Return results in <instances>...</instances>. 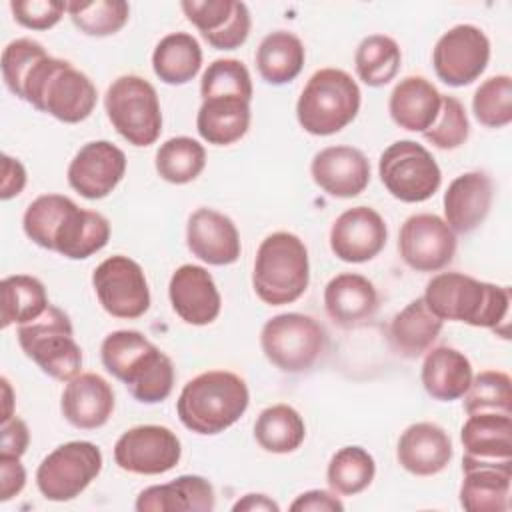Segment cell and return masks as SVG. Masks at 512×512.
Here are the masks:
<instances>
[{
    "label": "cell",
    "mask_w": 512,
    "mask_h": 512,
    "mask_svg": "<svg viewBox=\"0 0 512 512\" xmlns=\"http://www.w3.org/2000/svg\"><path fill=\"white\" fill-rule=\"evenodd\" d=\"M22 228L34 244L70 260L90 258L110 240V222L100 212L84 210L62 194H42L32 200Z\"/></svg>",
    "instance_id": "6da1fadb"
},
{
    "label": "cell",
    "mask_w": 512,
    "mask_h": 512,
    "mask_svg": "<svg viewBox=\"0 0 512 512\" xmlns=\"http://www.w3.org/2000/svg\"><path fill=\"white\" fill-rule=\"evenodd\" d=\"M422 298L440 320L490 328L508 338V286L480 282L462 272H440L428 280Z\"/></svg>",
    "instance_id": "7a4b0ae2"
},
{
    "label": "cell",
    "mask_w": 512,
    "mask_h": 512,
    "mask_svg": "<svg viewBox=\"0 0 512 512\" xmlns=\"http://www.w3.org/2000/svg\"><path fill=\"white\" fill-rule=\"evenodd\" d=\"M104 368L142 404L166 400L174 388V364L138 330H114L100 346Z\"/></svg>",
    "instance_id": "3957f363"
},
{
    "label": "cell",
    "mask_w": 512,
    "mask_h": 512,
    "mask_svg": "<svg viewBox=\"0 0 512 512\" xmlns=\"http://www.w3.org/2000/svg\"><path fill=\"white\" fill-rule=\"evenodd\" d=\"M250 402V392L238 374L208 370L184 384L176 412L180 422L202 436H214L240 420Z\"/></svg>",
    "instance_id": "277c9868"
},
{
    "label": "cell",
    "mask_w": 512,
    "mask_h": 512,
    "mask_svg": "<svg viewBox=\"0 0 512 512\" xmlns=\"http://www.w3.org/2000/svg\"><path fill=\"white\" fill-rule=\"evenodd\" d=\"M20 100L64 124H78L92 114L98 92L84 72L48 54L32 68Z\"/></svg>",
    "instance_id": "5b68a950"
},
{
    "label": "cell",
    "mask_w": 512,
    "mask_h": 512,
    "mask_svg": "<svg viewBox=\"0 0 512 512\" xmlns=\"http://www.w3.org/2000/svg\"><path fill=\"white\" fill-rule=\"evenodd\" d=\"M310 282V262L304 242L292 232L268 234L254 258L252 286L256 296L270 306L296 302Z\"/></svg>",
    "instance_id": "8992f818"
},
{
    "label": "cell",
    "mask_w": 512,
    "mask_h": 512,
    "mask_svg": "<svg viewBox=\"0 0 512 512\" xmlns=\"http://www.w3.org/2000/svg\"><path fill=\"white\" fill-rule=\"evenodd\" d=\"M360 88L340 68L316 70L296 102L298 124L312 136H330L346 128L360 110Z\"/></svg>",
    "instance_id": "52a82bcc"
},
{
    "label": "cell",
    "mask_w": 512,
    "mask_h": 512,
    "mask_svg": "<svg viewBox=\"0 0 512 512\" xmlns=\"http://www.w3.org/2000/svg\"><path fill=\"white\" fill-rule=\"evenodd\" d=\"M16 336L22 352L50 378L68 382L80 374L82 350L68 314L58 306L50 304L42 316L20 324Z\"/></svg>",
    "instance_id": "ba28073f"
},
{
    "label": "cell",
    "mask_w": 512,
    "mask_h": 512,
    "mask_svg": "<svg viewBox=\"0 0 512 512\" xmlns=\"http://www.w3.org/2000/svg\"><path fill=\"white\" fill-rule=\"evenodd\" d=\"M260 346L270 364L288 374L310 370L326 352L328 334L324 326L300 312L276 314L262 326Z\"/></svg>",
    "instance_id": "9c48e42d"
},
{
    "label": "cell",
    "mask_w": 512,
    "mask_h": 512,
    "mask_svg": "<svg viewBox=\"0 0 512 512\" xmlns=\"http://www.w3.org/2000/svg\"><path fill=\"white\" fill-rule=\"evenodd\" d=\"M104 108L114 130L132 146H150L162 132L156 88L142 76H118L106 90Z\"/></svg>",
    "instance_id": "30bf717a"
},
{
    "label": "cell",
    "mask_w": 512,
    "mask_h": 512,
    "mask_svg": "<svg viewBox=\"0 0 512 512\" xmlns=\"http://www.w3.org/2000/svg\"><path fill=\"white\" fill-rule=\"evenodd\" d=\"M378 176L384 188L400 202L416 204L432 198L442 172L434 156L414 140L392 142L378 160Z\"/></svg>",
    "instance_id": "8fae6325"
},
{
    "label": "cell",
    "mask_w": 512,
    "mask_h": 512,
    "mask_svg": "<svg viewBox=\"0 0 512 512\" xmlns=\"http://www.w3.org/2000/svg\"><path fill=\"white\" fill-rule=\"evenodd\" d=\"M102 470V452L88 440L54 448L36 470V486L46 500L68 502L80 496Z\"/></svg>",
    "instance_id": "7c38bea8"
},
{
    "label": "cell",
    "mask_w": 512,
    "mask_h": 512,
    "mask_svg": "<svg viewBox=\"0 0 512 512\" xmlns=\"http://www.w3.org/2000/svg\"><path fill=\"white\" fill-rule=\"evenodd\" d=\"M100 306L114 318L134 320L150 308V288L142 266L122 254L102 260L92 272Z\"/></svg>",
    "instance_id": "4fadbf2b"
},
{
    "label": "cell",
    "mask_w": 512,
    "mask_h": 512,
    "mask_svg": "<svg viewBox=\"0 0 512 512\" xmlns=\"http://www.w3.org/2000/svg\"><path fill=\"white\" fill-rule=\"evenodd\" d=\"M490 60V40L474 24H456L444 32L434 50L432 66L436 76L454 88L468 86L480 78Z\"/></svg>",
    "instance_id": "5bb4252c"
},
{
    "label": "cell",
    "mask_w": 512,
    "mask_h": 512,
    "mask_svg": "<svg viewBox=\"0 0 512 512\" xmlns=\"http://www.w3.org/2000/svg\"><path fill=\"white\" fill-rule=\"evenodd\" d=\"M182 456L178 436L158 424H142L126 430L114 444V462L118 468L140 474L158 476L172 470Z\"/></svg>",
    "instance_id": "9a60e30c"
},
{
    "label": "cell",
    "mask_w": 512,
    "mask_h": 512,
    "mask_svg": "<svg viewBox=\"0 0 512 512\" xmlns=\"http://www.w3.org/2000/svg\"><path fill=\"white\" fill-rule=\"evenodd\" d=\"M398 252L416 272H438L456 254V234L436 214H412L398 232Z\"/></svg>",
    "instance_id": "2e32d148"
},
{
    "label": "cell",
    "mask_w": 512,
    "mask_h": 512,
    "mask_svg": "<svg viewBox=\"0 0 512 512\" xmlns=\"http://www.w3.org/2000/svg\"><path fill=\"white\" fill-rule=\"evenodd\" d=\"M126 174V154L108 140L86 142L68 164V184L86 200L106 198Z\"/></svg>",
    "instance_id": "e0dca14e"
},
{
    "label": "cell",
    "mask_w": 512,
    "mask_h": 512,
    "mask_svg": "<svg viewBox=\"0 0 512 512\" xmlns=\"http://www.w3.org/2000/svg\"><path fill=\"white\" fill-rule=\"evenodd\" d=\"M188 22L216 50H236L250 34V10L238 0H184L180 4Z\"/></svg>",
    "instance_id": "ac0fdd59"
},
{
    "label": "cell",
    "mask_w": 512,
    "mask_h": 512,
    "mask_svg": "<svg viewBox=\"0 0 512 512\" xmlns=\"http://www.w3.org/2000/svg\"><path fill=\"white\" fill-rule=\"evenodd\" d=\"M388 230L384 218L368 206H354L342 212L330 228V248L342 262H368L386 246Z\"/></svg>",
    "instance_id": "d6986e66"
},
{
    "label": "cell",
    "mask_w": 512,
    "mask_h": 512,
    "mask_svg": "<svg viewBox=\"0 0 512 512\" xmlns=\"http://www.w3.org/2000/svg\"><path fill=\"white\" fill-rule=\"evenodd\" d=\"M172 310L192 326L212 324L222 308V298L212 274L196 264H182L168 284Z\"/></svg>",
    "instance_id": "ffe728a7"
},
{
    "label": "cell",
    "mask_w": 512,
    "mask_h": 512,
    "mask_svg": "<svg viewBox=\"0 0 512 512\" xmlns=\"http://www.w3.org/2000/svg\"><path fill=\"white\" fill-rule=\"evenodd\" d=\"M310 174L328 196L354 198L370 182V162L354 146H328L314 154Z\"/></svg>",
    "instance_id": "44dd1931"
},
{
    "label": "cell",
    "mask_w": 512,
    "mask_h": 512,
    "mask_svg": "<svg viewBox=\"0 0 512 512\" xmlns=\"http://www.w3.org/2000/svg\"><path fill=\"white\" fill-rule=\"evenodd\" d=\"M188 250L210 266L234 264L240 258L242 244L236 224L222 212L198 208L186 224Z\"/></svg>",
    "instance_id": "7402d4cb"
},
{
    "label": "cell",
    "mask_w": 512,
    "mask_h": 512,
    "mask_svg": "<svg viewBox=\"0 0 512 512\" xmlns=\"http://www.w3.org/2000/svg\"><path fill=\"white\" fill-rule=\"evenodd\" d=\"M114 390L112 386L94 372H80L68 380L60 410L66 422L80 430L102 428L114 412Z\"/></svg>",
    "instance_id": "603a6c76"
},
{
    "label": "cell",
    "mask_w": 512,
    "mask_h": 512,
    "mask_svg": "<svg viewBox=\"0 0 512 512\" xmlns=\"http://www.w3.org/2000/svg\"><path fill=\"white\" fill-rule=\"evenodd\" d=\"M492 198L494 186L486 172H464L456 176L444 192V222L454 234H468L486 220Z\"/></svg>",
    "instance_id": "cb8c5ba5"
},
{
    "label": "cell",
    "mask_w": 512,
    "mask_h": 512,
    "mask_svg": "<svg viewBox=\"0 0 512 512\" xmlns=\"http://www.w3.org/2000/svg\"><path fill=\"white\" fill-rule=\"evenodd\" d=\"M454 456L448 432L434 422L410 424L398 438V464L414 476H434L442 472Z\"/></svg>",
    "instance_id": "d4e9b609"
},
{
    "label": "cell",
    "mask_w": 512,
    "mask_h": 512,
    "mask_svg": "<svg viewBox=\"0 0 512 512\" xmlns=\"http://www.w3.org/2000/svg\"><path fill=\"white\" fill-rule=\"evenodd\" d=\"M460 506L468 512H506L510 508L512 462H462Z\"/></svg>",
    "instance_id": "484cf974"
},
{
    "label": "cell",
    "mask_w": 512,
    "mask_h": 512,
    "mask_svg": "<svg viewBox=\"0 0 512 512\" xmlns=\"http://www.w3.org/2000/svg\"><path fill=\"white\" fill-rule=\"evenodd\" d=\"M376 286L362 274L342 272L324 288V308L340 328H356L368 322L378 310Z\"/></svg>",
    "instance_id": "4316f807"
},
{
    "label": "cell",
    "mask_w": 512,
    "mask_h": 512,
    "mask_svg": "<svg viewBox=\"0 0 512 512\" xmlns=\"http://www.w3.org/2000/svg\"><path fill=\"white\" fill-rule=\"evenodd\" d=\"M216 496L204 476L182 474L168 484L144 488L134 508L138 512H212Z\"/></svg>",
    "instance_id": "83f0119b"
},
{
    "label": "cell",
    "mask_w": 512,
    "mask_h": 512,
    "mask_svg": "<svg viewBox=\"0 0 512 512\" xmlns=\"http://www.w3.org/2000/svg\"><path fill=\"white\" fill-rule=\"evenodd\" d=\"M462 462H512V416L472 414L460 430Z\"/></svg>",
    "instance_id": "f1b7e54d"
},
{
    "label": "cell",
    "mask_w": 512,
    "mask_h": 512,
    "mask_svg": "<svg viewBox=\"0 0 512 512\" xmlns=\"http://www.w3.org/2000/svg\"><path fill=\"white\" fill-rule=\"evenodd\" d=\"M442 104V94L424 76H406L390 92L388 112L394 124L408 132L428 130Z\"/></svg>",
    "instance_id": "f546056e"
},
{
    "label": "cell",
    "mask_w": 512,
    "mask_h": 512,
    "mask_svg": "<svg viewBox=\"0 0 512 512\" xmlns=\"http://www.w3.org/2000/svg\"><path fill=\"white\" fill-rule=\"evenodd\" d=\"M420 380L428 396L440 402H452L462 398L468 390L472 364L464 352L452 346H436L424 356Z\"/></svg>",
    "instance_id": "4dcf8cb0"
},
{
    "label": "cell",
    "mask_w": 512,
    "mask_h": 512,
    "mask_svg": "<svg viewBox=\"0 0 512 512\" xmlns=\"http://www.w3.org/2000/svg\"><path fill=\"white\" fill-rule=\"evenodd\" d=\"M442 324L444 320L426 306L424 298H414L392 318L388 328L390 346L404 358H418L432 348Z\"/></svg>",
    "instance_id": "1f68e13d"
},
{
    "label": "cell",
    "mask_w": 512,
    "mask_h": 512,
    "mask_svg": "<svg viewBox=\"0 0 512 512\" xmlns=\"http://www.w3.org/2000/svg\"><path fill=\"white\" fill-rule=\"evenodd\" d=\"M250 102L236 96L202 100L196 114V130L202 140L214 146L238 142L250 128Z\"/></svg>",
    "instance_id": "d6a6232c"
},
{
    "label": "cell",
    "mask_w": 512,
    "mask_h": 512,
    "mask_svg": "<svg viewBox=\"0 0 512 512\" xmlns=\"http://www.w3.org/2000/svg\"><path fill=\"white\" fill-rule=\"evenodd\" d=\"M306 50L302 40L286 30L270 32L256 50V68L264 82L282 86L292 82L304 68Z\"/></svg>",
    "instance_id": "836d02e7"
},
{
    "label": "cell",
    "mask_w": 512,
    "mask_h": 512,
    "mask_svg": "<svg viewBox=\"0 0 512 512\" xmlns=\"http://www.w3.org/2000/svg\"><path fill=\"white\" fill-rule=\"evenodd\" d=\"M200 68L202 48L188 32L166 34L152 52V70L164 84H186L196 78Z\"/></svg>",
    "instance_id": "e575fe53"
},
{
    "label": "cell",
    "mask_w": 512,
    "mask_h": 512,
    "mask_svg": "<svg viewBox=\"0 0 512 512\" xmlns=\"http://www.w3.org/2000/svg\"><path fill=\"white\" fill-rule=\"evenodd\" d=\"M254 438L266 452L288 454L304 442L306 426L296 408L288 404H272L258 414L254 422Z\"/></svg>",
    "instance_id": "d590c367"
},
{
    "label": "cell",
    "mask_w": 512,
    "mask_h": 512,
    "mask_svg": "<svg viewBox=\"0 0 512 512\" xmlns=\"http://www.w3.org/2000/svg\"><path fill=\"white\" fill-rule=\"evenodd\" d=\"M2 290V316L0 326L26 324L36 320L50 306L44 284L28 274L6 276L0 284Z\"/></svg>",
    "instance_id": "8d00e7d4"
},
{
    "label": "cell",
    "mask_w": 512,
    "mask_h": 512,
    "mask_svg": "<svg viewBox=\"0 0 512 512\" xmlns=\"http://www.w3.org/2000/svg\"><path fill=\"white\" fill-rule=\"evenodd\" d=\"M402 62L400 46L386 34L366 36L354 52V68L358 78L372 88H380L396 78Z\"/></svg>",
    "instance_id": "74e56055"
},
{
    "label": "cell",
    "mask_w": 512,
    "mask_h": 512,
    "mask_svg": "<svg viewBox=\"0 0 512 512\" xmlns=\"http://www.w3.org/2000/svg\"><path fill=\"white\" fill-rule=\"evenodd\" d=\"M154 166L162 180L170 184H188L202 174L206 166V150L190 136H174L160 144Z\"/></svg>",
    "instance_id": "f35d334b"
},
{
    "label": "cell",
    "mask_w": 512,
    "mask_h": 512,
    "mask_svg": "<svg viewBox=\"0 0 512 512\" xmlns=\"http://www.w3.org/2000/svg\"><path fill=\"white\" fill-rule=\"evenodd\" d=\"M376 474V462L362 446H344L334 452L326 468V480L332 492L354 496L366 490Z\"/></svg>",
    "instance_id": "ab89813d"
},
{
    "label": "cell",
    "mask_w": 512,
    "mask_h": 512,
    "mask_svg": "<svg viewBox=\"0 0 512 512\" xmlns=\"http://www.w3.org/2000/svg\"><path fill=\"white\" fill-rule=\"evenodd\" d=\"M72 24L86 36H112L122 30L130 18V6L124 0L68 2L66 8Z\"/></svg>",
    "instance_id": "60d3db41"
},
{
    "label": "cell",
    "mask_w": 512,
    "mask_h": 512,
    "mask_svg": "<svg viewBox=\"0 0 512 512\" xmlns=\"http://www.w3.org/2000/svg\"><path fill=\"white\" fill-rule=\"evenodd\" d=\"M464 412L484 414H508L512 416V380L506 372L484 370L472 376L468 390L464 392Z\"/></svg>",
    "instance_id": "b9f144b4"
},
{
    "label": "cell",
    "mask_w": 512,
    "mask_h": 512,
    "mask_svg": "<svg viewBox=\"0 0 512 512\" xmlns=\"http://www.w3.org/2000/svg\"><path fill=\"white\" fill-rule=\"evenodd\" d=\"M472 112L486 128H504L512 122V78L496 74L486 78L472 96Z\"/></svg>",
    "instance_id": "7bdbcfd3"
},
{
    "label": "cell",
    "mask_w": 512,
    "mask_h": 512,
    "mask_svg": "<svg viewBox=\"0 0 512 512\" xmlns=\"http://www.w3.org/2000/svg\"><path fill=\"white\" fill-rule=\"evenodd\" d=\"M202 100L216 96H236L252 100V78L242 60L218 58L202 74L200 80Z\"/></svg>",
    "instance_id": "ee69618b"
},
{
    "label": "cell",
    "mask_w": 512,
    "mask_h": 512,
    "mask_svg": "<svg viewBox=\"0 0 512 512\" xmlns=\"http://www.w3.org/2000/svg\"><path fill=\"white\" fill-rule=\"evenodd\" d=\"M470 134V122L464 104L456 96H444L440 112L434 124L422 132L424 140L440 150H454L460 148Z\"/></svg>",
    "instance_id": "f6af8a7d"
},
{
    "label": "cell",
    "mask_w": 512,
    "mask_h": 512,
    "mask_svg": "<svg viewBox=\"0 0 512 512\" xmlns=\"http://www.w3.org/2000/svg\"><path fill=\"white\" fill-rule=\"evenodd\" d=\"M48 52L44 50V46L32 38H16L12 42L6 44V48L2 50V80L6 84V88L22 98V88L24 82L28 80L32 68L46 58Z\"/></svg>",
    "instance_id": "bcb514c9"
},
{
    "label": "cell",
    "mask_w": 512,
    "mask_h": 512,
    "mask_svg": "<svg viewBox=\"0 0 512 512\" xmlns=\"http://www.w3.org/2000/svg\"><path fill=\"white\" fill-rule=\"evenodd\" d=\"M68 4L58 0H12L14 20L28 30H48L60 22Z\"/></svg>",
    "instance_id": "7dc6e473"
},
{
    "label": "cell",
    "mask_w": 512,
    "mask_h": 512,
    "mask_svg": "<svg viewBox=\"0 0 512 512\" xmlns=\"http://www.w3.org/2000/svg\"><path fill=\"white\" fill-rule=\"evenodd\" d=\"M30 444V432L22 418L12 416L0 426V454L20 458Z\"/></svg>",
    "instance_id": "c3c4849f"
},
{
    "label": "cell",
    "mask_w": 512,
    "mask_h": 512,
    "mask_svg": "<svg viewBox=\"0 0 512 512\" xmlns=\"http://www.w3.org/2000/svg\"><path fill=\"white\" fill-rule=\"evenodd\" d=\"M26 486V470L16 456L0 454V502L18 496Z\"/></svg>",
    "instance_id": "681fc988"
},
{
    "label": "cell",
    "mask_w": 512,
    "mask_h": 512,
    "mask_svg": "<svg viewBox=\"0 0 512 512\" xmlns=\"http://www.w3.org/2000/svg\"><path fill=\"white\" fill-rule=\"evenodd\" d=\"M292 512H342L344 504L336 496V492L328 490H308L296 496V500L290 504Z\"/></svg>",
    "instance_id": "f907efd6"
},
{
    "label": "cell",
    "mask_w": 512,
    "mask_h": 512,
    "mask_svg": "<svg viewBox=\"0 0 512 512\" xmlns=\"http://www.w3.org/2000/svg\"><path fill=\"white\" fill-rule=\"evenodd\" d=\"M26 186V170L20 160L4 154L2 156V186H0V198L10 200L18 196Z\"/></svg>",
    "instance_id": "816d5d0a"
},
{
    "label": "cell",
    "mask_w": 512,
    "mask_h": 512,
    "mask_svg": "<svg viewBox=\"0 0 512 512\" xmlns=\"http://www.w3.org/2000/svg\"><path fill=\"white\" fill-rule=\"evenodd\" d=\"M234 512H278L280 506L266 494H244L232 506Z\"/></svg>",
    "instance_id": "f5cc1de1"
},
{
    "label": "cell",
    "mask_w": 512,
    "mask_h": 512,
    "mask_svg": "<svg viewBox=\"0 0 512 512\" xmlns=\"http://www.w3.org/2000/svg\"><path fill=\"white\" fill-rule=\"evenodd\" d=\"M2 390H4V412H2V422L12 418V388L6 378H2Z\"/></svg>",
    "instance_id": "db71d44e"
}]
</instances>
